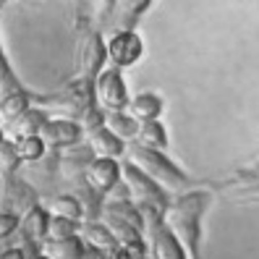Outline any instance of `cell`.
Here are the masks:
<instances>
[{
    "instance_id": "19",
    "label": "cell",
    "mask_w": 259,
    "mask_h": 259,
    "mask_svg": "<svg viewBox=\"0 0 259 259\" xmlns=\"http://www.w3.org/2000/svg\"><path fill=\"white\" fill-rule=\"evenodd\" d=\"M105 126H108L120 142H136L139 128H142L128 113H105Z\"/></svg>"
},
{
    "instance_id": "10",
    "label": "cell",
    "mask_w": 259,
    "mask_h": 259,
    "mask_svg": "<svg viewBox=\"0 0 259 259\" xmlns=\"http://www.w3.org/2000/svg\"><path fill=\"white\" fill-rule=\"evenodd\" d=\"M142 37L134 32H115L108 42V55L115 63V68L120 66H134L142 58Z\"/></svg>"
},
{
    "instance_id": "32",
    "label": "cell",
    "mask_w": 259,
    "mask_h": 259,
    "mask_svg": "<svg viewBox=\"0 0 259 259\" xmlns=\"http://www.w3.org/2000/svg\"><path fill=\"white\" fill-rule=\"evenodd\" d=\"M32 259H48V256H42V254H37V256H32Z\"/></svg>"
},
{
    "instance_id": "15",
    "label": "cell",
    "mask_w": 259,
    "mask_h": 259,
    "mask_svg": "<svg viewBox=\"0 0 259 259\" xmlns=\"http://www.w3.org/2000/svg\"><path fill=\"white\" fill-rule=\"evenodd\" d=\"M87 243L84 238H68V241H45L39 246V254L48 259H84L87 256Z\"/></svg>"
},
{
    "instance_id": "8",
    "label": "cell",
    "mask_w": 259,
    "mask_h": 259,
    "mask_svg": "<svg viewBox=\"0 0 259 259\" xmlns=\"http://www.w3.org/2000/svg\"><path fill=\"white\" fill-rule=\"evenodd\" d=\"M81 126L73 123V120H66V118H50L48 123L42 126L39 131V139L53 147V149H68V147H76L81 139Z\"/></svg>"
},
{
    "instance_id": "4",
    "label": "cell",
    "mask_w": 259,
    "mask_h": 259,
    "mask_svg": "<svg viewBox=\"0 0 259 259\" xmlns=\"http://www.w3.org/2000/svg\"><path fill=\"white\" fill-rule=\"evenodd\" d=\"M95 102L102 113H120L128 108V95H126V84L118 68H108L97 76L95 81Z\"/></svg>"
},
{
    "instance_id": "5",
    "label": "cell",
    "mask_w": 259,
    "mask_h": 259,
    "mask_svg": "<svg viewBox=\"0 0 259 259\" xmlns=\"http://www.w3.org/2000/svg\"><path fill=\"white\" fill-rule=\"evenodd\" d=\"M105 58H108V45L102 42L100 32L87 34L84 45L79 48V79H87V81L95 84Z\"/></svg>"
},
{
    "instance_id": "17",
    "label": "cell",
    "mask_w": 259,
    "mask_h": 259,
    "mask_svg": "<svg viewBox=\"0 0 259 259\" xmlns=\"http://www.w3.org/2000/svg\"><path fill=\"white\" fill-rule=\"evenodd\" d=\"M48 113L39 110V108H32L26 115H21L16 123H13V142H19V139H29V136H39L42 126L48 123Z\"/></svg>"
},
{
    "instance_id": "13",
    "label": "cell",
    "mask_w": 259,
    "mask_h": 259,
    "mask_svg": "<svg viewBox=\"0 0 259 259\" xmlns=\"http://www.w3.org/2000/svg\"><path fill=\"white\" fill-rule=\"evenodd\" d=\"M50 215L45 207H34L32 212H26V215L21 218V238L26 243H32V246H42L45 241H48V228H50Z\"/></svg>"
},
{
    "instance_id": "33",
    "label": "cell",
    "mask_w": 259,
    "mask_h": 259,
    "mask_svg": "<svg viewBox=\"0 0 259 259\" xmlns=\"http://www.w3.org/2000/svg\"><path fill=\"white\" fill-rule=\"evenodd\" d=\"M256 170H259V162H256Z\"/></svg>"
},
{
    "instance_id": "6",
    "label": "cell",
    "mask_w": 259,
    "mask_h": 259,
    "mask_svg": "<svg viewBox=\"0 0 259 259\" xmlns=\"http://www.w3.org/2000/svg\"><path fill=\"white\" fill-rule=\"evenodd\" d=\"M13 202V215H26L37 207V194L21 176H6L3 178V209Z\"/></svg>"
},
{
    "instance_id": "12",
    "label": "cell",
    "mask_w": 259,
    "mask_h": 259,
    "mask_svg": "<svg viewBox=\"0 0 259 259\" xmlns=\"http://www.w3.org/2000/svg\"><path fill=\"white\" fill-rule=\"evenodd\" d=\"M87 142H89V149L95 152L97 160H118L126 152L123 142H120L108 126H100L95 131H89L87 134Z\"/></svg>"
},
{
    "instance_id": "26",
    "label": "cell",
    "mask_w": 259,
    "mask_h": 259,
    "mask_svg": "<svg viewBox=\"0 0 259 259\" xmlns=\"http://www.w3.org/2000/svg\"><path fill=\"white\" fill-rule=\"evenodd\" d=\"M16 231H21L19 215H13V212H3V215H0V236H3V241H8L11 233H16Z\"/></svg>"
},
{
    "instance_id": "14",
    "label": "cell",
    "mask_w": 259,
    "mask_h": 259,
    "mask_svg": "<svg viewBox=\"0 0 259 259\" xmlns=\"http://www.w3.org/2000/svg\"><path fill=\"white\" fill-rule=\"evenodd\" d=\"M55 165H60V157H55V155H45V157L37 160V162H29V165H26L29 173L24 176V181H26V184L32 186L34 191L45 194V191L53 186V181H55Z\"/></svg>"
},
{
    "instance_id": "25",
    "label": "cell",
    "mask_w": 259,
    "mask_h": 259,
    "mask_svg": "<svg viewBox=\"0 0 259 259\" xmlns=\"http://www.w3.org/2000/svg\"><path fill=\"white\" fill-rule=\"evenodd\" d=\"M19 155H16V144H13L8 136L3 139V144H0V167H3V178L6 176H16L19 170Z\"/></svg>"
},
{
    "instance_id": "23",
    "label": "cell",
    "mask_w": 259,
    "mask_h": 259,
    "mask_svg": "<svg viewBox=\"0 0 259 259\" xmlns=\"http://www.w3.org/2000/svg\"><path fill=\"white\" fill-rule=\"evenodd\" d=\"M102 225L108 228V231L120 241V246H128V243H136V241H142V233L139 231H134L131 225H126V223H120L118 218H113V215H105L102 212Z\"/></svg>"
},
{
    "instance_id": "7",
    "label": "cell",
    "mask_w": 259,
    "mask_h": 259,
    "mask_svg": "<svg viewBox=\"0 0 259 259\" xmlns=\"http://www.w3.org/2000/svg\"><path fill=\"white\" fill-rule=\"evenodd\" d=\"M84 184L105 202V196L120 184V165H118V160H95L92 167H89L87 176H84Z\"/></svg>"
},
{
    "instance_id": "2",
    "label": "cell",
    "mask_w": 259,
    "mask_h": 259,
    "mask_svg": "<svg viewBox=\"0 0 259 259\" xmlns=\"http://www.w3.org/2000/svg\"><path fill=\"white\" fill-rule=\"evenodd\" d=\"M128 162L139 167L147 178L155 181L165 194H178V196L189 194L191 181L181 173L162 152H152V149H144V147L136 144V147L128 149Z\"/></svg>"
},
{
    "instance_id": "27",
    "label": "cell",
    "mask_w": 259,
    "mask_h": 259,
    "mask_svg": "<svg viewBox=\"0 0 259 259\" xmlns=\"http://www.w3.org/2000/svg\"><path fill=\"white\" fill-rule=\"evenodd\" d=\"M0 84H3V100H6V97H13V95H19V92H24V89L19 87V81L11 84V68H8L6 60H3V68H0Z\"/></svg>"
},
{
    "instance_id": "16",
    "label": "cell",
    "mask_w": 259,
    "mask_h": 259,
    "mask_svg": "<svg viewBox=\"0 0 259 259\" xmlns=\"http://www.w3.org/2000/svg\"><path fill=\"white\" fill-rule=\"evenodd\" d=\"M128 115L136 120L139 126H147V123H155V120L160 118V113H162V102H160V97L157 95H139V97H134L131 102H128Z\"/></svg>"
},
{
    "instance_id": "9",
    "label": "cell",
    "mask_w": 259,
    "mask_h": 259,
    "mask_svg": "<svg viewBox=\"0 0 259 259\" xmlns=\"http://www.w3.org/2000/svg\"><path fill=\"white\" fill-rule=\"evenodd\" d=\"M97 157H95V152L89 149V144L87 147H68L66 152H60V173H63V178L66 181H71V184H84V176H87V170L92 167V162H95Z\"/></svg>"
},
{
    "instance_id": "31",
    "label": "cell",
    "mask_w": 259,
    "mask_h": 259,
    "mask_svg": "<svg viewBox=\"0 0 259 259\" xmlns=\"http://www.w3.org/2000/svg\"><path fill=\"white\" fill-rule=\"evenodd\" d=\"M113 259H128V256H126V254H123V249H120V251H118V254H115V256H113Z\"/></svg>"
},
{
    "instance_id": "29",
    "label": "cell",
    "mask_w": 259,
    "mask_h": 259,
    "mask_svg": "<svg viewBox=\"0 0 259 259\" xmlns=\"http://www.w3.org/2000/svg\"><path fill=\"white\" fill-rule=\"evenodd\" d=\"M0 259H29V256L24 254V249L13 246V249H3V254H0Z\"/></svg>"
},
{
    "instance_id": "24",
    "label": "cell",
    "mask_w": 259,
    "mask_h": 259,
    "mask_svg": "<svg viewBox=\"0 0 259 259\" xmlns=\"http://www.w3.org/2000/svg\"><path fill=\"white\" fill-rule=\"evenodd\" d=\"M84 223H76V220H66V218H53L50 228H48V241H68L76 238V233L81 231Z\"/></svg>"
},
{
    "instance_id": "20",
    "label": "cell",
    "mask_w": 259,
    "mask_h": 259,
    "mask_svg": "<svg viewBox=\"0 0 259 259\" xmlns=\"http://www.w3.org/2000/svg\"><path fill=\"white\" fill-rule=\"evenodd\" d=\"M29 102H32V95L29 92H19L13 97H6L3 108H0V120H3V126H13L21 115H26L29 110H32Z\"/></svg>"
},
{
    "instance_id": "30",
    "label": "cell",
    "mask_w": 259,
    "mask_h": 259,
    "mask_svg": "<svg viewBox=\"0 0 259 259\" xmlns=\"http://www.w3.org/2000/svg\"><path fill=\"white\" fill-rule=\"evenodd\" d=\"M84 259H108V256H102V254H97V251H92V249H89Z\"/></svg>"
},
{
    "instance_id": "1",
    "label": "cell",
    "mask_w": 259,
    "mask_h": 259,
    "mask_svg": "<svg viewBox=\"0 0 259 259\" xmlns=\"http://www.w3.org/2000/svg\"><path fill=\"white\" fill-rule=\"evenodd\" d=\"M209 204V191H189L184 196H176L167 207L162 223L170 228V233L181 241V246L186 249V256L189 259H199V238H202V231H199V220L204 215V209Z\"/></svg>"
},
{
    "instance_id": "18",
    "label": "cell",
    "mask_w": 259,
    "mask_h": 259,
    "mask_svg": "<svg viewBox=\"0 0 259 259\" xmlns=\"http://www.w3.org/2000/svg\"><path fill=\"white\" fill-rule=\"evenodd\" d=\"M50 212L53 218H66V220H76V223H84L87 220V212H84V204L76 199L73 194H60V196H53L50 202Z\"/></svg>"
},
{
    "instance_id": "28",
    "label": "cell",
    "mask_w": 259,
    "mask_h": 259,
    "mask_svg": "<svg viewBox=\"0 0 259 259\" xmlns=\"http://www.w3.org/2000/svg\"><path fill=\"white\" fill-rule=\"evenodd\" d=\"M123 254H126L128 259H147L149 246H147L144 241H136V243H128V246H123Z\"/></svg>"
},
{
    "instance_id": "21",
    "label": "cell",
    "mask_w": 259,
    "mask_h": 259,
    "mask_svg": "<svg viewBox=\"0 0 259 259\" xmlns=\"http://www.w3.org/2000/svg\"><path fill=\"white\" fill-rule=\"evenodd\" d=\"M136 144L144 147V149H152V152H162L167 147V136H165V128H162L160 120L142 126L139 136H136Z\"/></svg>"
},
{
    "instance_id": "11",
    "label": "cell",
    "mask_w": 259,
    "mask_h": 259,
    "mask_svg": "<svg viewBox=\"0 0 259 259\" xmlns=\"http://www.w3.org/2000/svg\"><path fill=\"white\" fill-rule=\"evenodd\" d=\"M81 238L87 243V249H92V251L108 256V259H113L120 249H123V246H120V241L102 223H84L81 225Z\"/></svg>"
},
{
    "instance_id": "22",
    "label": "cell",
    "mask_w": 259,
    "mask_h": 259,
    "mask_svg": "<svg viewBox=\"0 0 259 259\" xmlns=\"http://www.w3.org/2000/svg\"><path fill=\"white\" fill-rule=\"evenodd\" d=\"M16 144V155L21 162H37L42 160L45 155H48V144H45L39 136H29V139H19V142H13Z\"/></svg>"
},
{
    "instance_id": "3",
    "label": "cell",
    "mask_w": 259,
    "mask_h": 259,
    "mask_svg": "<svg viewBox=\"0 0 259 259\" xmlns=\"http://www.w3.org/2000/svg\"><path fill=\"white\" fill-rule=\"evenodd\" d=\"M120 181L128 186L131 199H134V204L139 209H155V212H160V215L165 218V212H167V207H170L173 199L152 178H147L136 165H131V162L120 165Z\"/></svg>"
}]
</instances>
